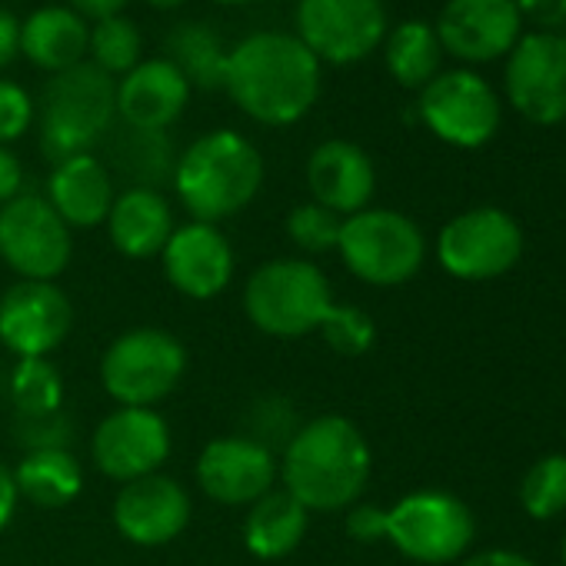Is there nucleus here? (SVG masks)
<instances>
[{
  "label": "nucleus",
  "instance_id": "nucleus-3",
  "mask_svg": "<svg viewBox=\"0 0 566 566\" xmlns=\"http://www.w3.org/2000/svg\"><path fill=\"white\" fill-rule=\"evenodd\" d=\"M174 190L190 220L217 223L237 217L263 187V157L237 130L197 137L174 167Z\"/></svg>",
  "mask_w": 566,
  "mask_h": 566
},
{
  "label": "nucleus",
  "instance_id": "nucleus-27",
  "mask_svg": "<svg viewBox=\"0 0 566 566\" xmlns=\"http://www.w3.org/2000/svg\"><path fill=\"white\" fill-rule=\"evenodd\" d=\"M384 61L390 77L407 91H423L437 74L443 61V48L437 41V31L423 21H403L384 38Z\"/></svg>",
  "mask_w": 566,
  "mask_h": 566
},
{
  "label": "nucleus",
  "instance_id": "nucleus-35",
  "mask_svg": "<svg viewBox=\"0 0 566 566\" xmlns=\"http://www.w3.org/2000/svg\"><path fill=\"white\" fill-rule=\"evenodd\" d=\"M301 420L291 407V400H283V397H260L250 413H247V430L243 437L263 443L270 453L283 450L291 443V437L297 433Z\"/></svg>",
  "mask_w": 566,
  "mask_h": 566
},
{
  "label": "nucleus",
  "instance_id": "nucleus-25",
  "mask_svg": "<svg viewBox=\"0 0 566 566\" xmlns=\"http://www.w3.org/2000/svg\"><path fill=\"white\" fill-rule=\"evenodd\" d=\"M311 526V513L301 500H294L283 486H273L256 503L247 506L243 516V546L256 559H283L291 556Z\"/></svg>",
  "mask_w": 566,
  "mask_h": 566
},
{
  "label": "nucleus",
  "instance_id": "nucleus-41",
  "mask_svg": "<svg viewBox=\"0 0 566 566\" xmlns=\"http://www.w3.org/2000/svg\"><path fill=\"white\" fill-rule=\"evenodd\" d=\"M18 54H21V21L8 8H0V71Z\"/></svg>",
  "mask_w": 566,
  "mask_h": 566
},
{
  "label": "nucleus",
  "instance_id": "nucleus-46",
  "mask_svg": "<svg viewBox=\"0 0 566 566\" xmlns=\"http://www.w3.org/2000/svg\"><path fill=\"white\" fill-rule=\"evenodd\" d=\"M213 4H223V8H240V4H253V0H213Z\"/></svg>",
  "mask_w": 566,
  "mask_h": 566
},
{
  "label": "nucleus",
  "instance_id": "nucleus-45",
  "mask_svg": "<svg viewBox=\"0 0 566 566\" xmlns=\"http://www.w3.org/2000/svg\"><path fill=\"white\" fill-rule=\"evenodd\" d=\"M147 4H150L154 11H177V8L187 4V0H147Z\"/></svg>",
  "mask_w": 566,
  "mask_h": 566
},
{
  "label": "nucleus",
  "instance_id": "nucleus-2",
  "mask_svg": "<svg viewBox=\"0 0 566 566\" xmlns=\"http://www.w3.org/2000/svg\"><path fill=\"white\" fill-rule=\"evenodd\" d=\"M370 470L374 457L364 430L340 413L301 423L276 463L283 490L301 500L307 513L350 510L367 490Z\"/></svg>",
  "mask_w": 566,
  "mask_h": 566
},
{
  "label": "nucleus",
  "instance_id": "nucleus-4",
  "mask_svg": "<svg viewBox=\"0 0 566 566\" xmlns=\"http://www.w3.org/2000/svg\"><path fill=\"white\" fill-rule=\"evenodd\" d=\"M334 311L327 273L304 256H276L260 263L243 287L247 321L276 340H297L321 331Z\"/></svg>",
  "mask_w": 566,
  "mask_h": 566
},
{
  "label": "nucleus",
  "instance_id": "nucleus-39",
  "mask_svg": "<svg viewBox=\"0 0 566 566\" xmlns=\"http://www.w3.org/2000/svg\"><path fill=\"white\" fill-rule=\"evenodd\" d=\"M523 21H533L539 31H556L566 24V0H513Z\"/></svg>",
  "mask_w": 566,
  "mask_h": 566
},
{
  "label": "nucleus",
  "instance_id": "nucleus-36",
  "mask_svg": "<svg viewBox=\"0 0 566 566\" xmlns=\"http://www.w3.org/2000/svg\"><path fill=\"white\" fill-rule=\"evenodd\" d=\"M14 440L31 450H71L74 440V423L64 410L44 413V417H21L14 413Z\"/></svg>",
  "mask_w": 566,
  "mask_h": 566
},
{
  "label": "nucleus",
  "instance_id": "nucleus-32",
  "mask_svg": "<svg viewBox=\"0 0 566 566\" xmlns=\"http://www.w3.org/2000/svg\"><path fill=\"white\" fill-rule=\"evenodd\" d=\"M520 503L533 520H553L566 510V453L539 457L523 483H520Z\"/></svg>",
  "mask_w": 566,
  "mask_h": 566
},
{
  "label": "nucleus",
  "instance_id": "nucleus-18",
  "mask_svg": "<svg viewBox=\"0 0 566 566\" xmlns=\"http://www.w3.org/2000/svg\"><path fill=\"white\" fill-rule=\"evenodd\" d=\"M197 483L220 506H250L276 486V453L243 433L217 437L197 457Z\"/></svg>",
  "mask_w": 566,
  "mask_h": 566
},
{
  "label": "nucleus",
  "instance_id": "nucleus-7",
  "mask_svg": "<svg viewBox=\"0 0 566 566\" xmlns=\"http://www.w3.org/2000/svg\"><path fill=\"white\" fill-rule=\"evenodd\" d=\"M187 374V347L160 327L124 331L101 357V384L117 407L164 403Z\"/></svg>",
  "mask_w": 566,
  "mask_h": 566
},
{
  "label": "nucleus",
  "instance_id": "nucleus-5",
  "mask_svg": "<svg viewBox=\"0 0 566 566\" xmlns=\"http://www.w3.org/2000/svg\"><path fill=\"white\" fill-rule=\"evenodd\" d=\"M117 117V84L91 61L51 74L41 97V150L51 164L94 147L111 134Z\"/></svg>",
  "mask_w": 566,
  "mask_h": 566
},
{
  "label": "nucleus",
  "instance_id": "nucleus-38",
  "mask_svg": "<svg viewBox=\"0 0 566 566\" xmlns=\"http://www.w3.org/2000/svg\"><path fill=\"white\" fill-rule=\"evenodd\" d=\"M347 536L357 543H380L387 539V510L377 503H354L347 510Z\"/></svg>",
  "mask_w": 566,
  "mask_h": 566
},
{
  "label": "nucleus",
  "instance_id": "nucleus-28",
  "mask_svg": "<svg viewBox=\"0 0 566 566\" xmlns=\"http://www.w3.org/2000/svg\"><path fill=\"white\" fill-rule=\"evenodd\" d=\"M167 61L187 77L190 87H223L227 48L207 24H180L167 34Z\"/></svg>",
  "mask_w": 566,
  "mask_h": 566
},
{
  "label": "nucleus",
  "instance_id": "nucleus-31",
  "mask_svg": "<svg viewBox=\"0 0 566 566\" xmlns=\"http://www.w3.org/2000/svg\"><path fill=\"white\" fill-rule=\"evenodd\" d=\"M91 64L101 67L104 74L111 77H124L130 74L137 64H140V54H144V38L137 31L134 21H127L124 14L117 18H107V21H97L91 28Z\"/></svg>",
  "mask_w": 566,
  "mask_h": 566
},
{
  "label": "nucleus",
  "instance_id": "nucleus-15",
  "mask_svg": "<svg viewBox=\"0 0 566 566\" xmlns=\"http://www.w3.org/2000/svg\"><path fill=\"white\" fill-rule=\"evenodd\" d=\"M74 327V307L57 283L18 280L0 297V344L18 360L51 357Z\"/></svg>",
  "mask_w": 566,
  "mask_h": 566
},
{
  "label": "nucleus",
  "instance_id": "nucleus-21",
  "mask_svg": "<svg viewBox=\"0 0 566 566\" xmlns=\"http://www.w3.org/2000/svg\"><path fill=\"white\" fill-rule=\"evenodd\" d=\"M190 101L187 77L167 61H140L117 84V117L134 130H167L180 120Z\"/></svg>",
  "mask_w": 566,
  "mask_h": 566
},
{
  "label": "nucleus",
  "instance_id": "nucleus-13",
  "mask_svg": "<svg viewBox=\"0 0 566 566\" xmlns=\"http://www.w3.org/2000/svg\"><path fill=\"white\" fill-rule=\"evenodd\" d=\"M503 87L520 117L536 127L566 120V38L559 31H533L506 54Z\"/></svg>",
  "mask_w": 566,
  "mask_h": 566
},
{
  "label": "nucleus",
  "instance_id": "nucleus-42",
  "mask_svg": "<svg viewBox=\"0 0 566 566\" xmlns=\"http://www.w3.org/2000/svg\"><path fill=\"white\" fill-rule=\"evenodd\" d=\"M18 503H21V496H18L14 473L4 463H0V536H4V530L11 526V520L18 513Z\"/></svg>",
  "mask_w": 566,
  "mask_h": 566
},
{
  "label": "nucleus",
  "instance_id": "nucleus-40",
  "mask_svg": "<svg viewBox=\"0 0 566 566\" xmlns=\"http://www.w3.org/2000/svg\"><path fill=\"white\" fill-rule=\"evenodd\" d=\"M24 193V167L11 147H0V207Z\"/></svg>",
  "mask_w": 566,
  "mask_h": 566
},
{
  "label": "nucleus",
  "instance_id": "nucleus-34",
  "mask_svg": "<svg viewBox=\"0 0 566 566\" xmlns=\"http://www.w3.org/2000/svg\"><path fill=\"white\" fill-rule=\"evenodd\" d=\"M324 337V344L340 354V357H364L374 340H377V324L367 311L360 307H344L334 304V311L327 314V321L317 331Z\"/></svg>",
  "mask_w": 566,
  "mask_h": 566
},
{
  "label": "nucleus",
  "instance_id": "nucleus-37",
  "mask_svg": "<svg viewBox=\"0 0 566 566\" xmlns=\"http://www.w3.org/2000/svg\"><path fill=\"white\" fill-rule=\"evenodd\" d=\"M34 124V101L31 94L18 84L0 77V147H11L21 140Z\"/></svg>",
  "mask_w": 566,
  "mask_h": 566
},
{
  "label": "nucleus",
  "instance_id": "nucleus-14",
  "mask_svg": "<svg viewBox=\"0 0 566 566\" xmlns=\"http://www.w3.org/2000/svg\"><path fill=\"white\" fill-rule=\"evenodd\" d=\"M170 447V423L154 407H117L91 437V457L97 470L117 483L160 473Z\"/></svg>",
  "mask_w": 566,
  "mask_h": 566
},
{
  "label": "nucleus",
  "instance_id": "nucleus-22",
  "mask_svg": "<svg viewBox=\"0 0 566 566\" xmlns=\"http://www.w3.org/2000/svg\"><path fill=\"white\" fill-rule=\"evenodd\" d=\"M44 197L71 230H94L107 223L117 190H114L111 167L101 157L77 154L54 164Z\"/></svg>",
  "mask_w": 566,
  "mask_h": 566
},
{
  "label": "nucleus",
  "instance_id": "nucleus-8",
  "mask_svg": "<svg viewBox=\"0 0 566 566\" xmlns=\"http://www.w3.org/2000/svg\"><path fill=\"white\" fill-rule=\"evenodd\" d=\"M473 533V513L453 493L417 490L387 510V539L413 563H453L470 549Z\"/></svg>",
  "mask_w": 566,
  "mask_h": 566
},
{
  "label": "nucleus",
  "instance_id": "nucleus-44",
  "mask_svg": "<svg viewBox=\"0 0 566 566\" xmlns=\"http://www.w3.org/2000/svg\"><path fill=\"white\" fill-rule=\"evenodd\" d=\"M460 566H533V563L523 553H513V549H486V553L470 556Z\"/></svg>",
  "mask_w": 566,
  "mask_h": 566
},
{
  "label": "nucleus",
  "instance_id": "nucleus-26",
  "mask_svg": "<svg viewBox=\"0 0 566 566\" xmlns=\"http://www.w3.org/2000/svg\"><path fill=\"white\" fill-rule=\"evenodd\" d=\"M11 473L18 496L38 510L71 506L84 493V467L71 450H31Z\"/></svg>",
  "mask_w": 566,
  "mask_h": 566
},
{
  "label": "nucleus",
  "instance_id": "nucleus-20",
  "mask_svg": "<svg viewBox=\"0 0 566 566\" xmlns=\"http://www.w3.org/2000/svg\"><path fill=\"white\" fill-rule=\"evenodd\" d=\"M307 187L314 203L337 217H354L370 207L377 190V167L370 154L350 140H324L307 160Z\"/></svg>",
  "mask_w": 566,
  "mask_h": 566
},
{
  "label": "nucleus",
  "instance_id": "nucleus-11",
  "mask_svg": "<svg viewBox=\"0 0 566 566\" xmlns=\"http://www.w3.org/2000/svg\"><path fill=\"white\" fill-rule=\"evenodd\" d=\"M297 41L321 64H357L387 38L384 0H297Z\"/></svg>",
  "mask_w": 566,
  "mask_h": 566
},
{
  "label": "nucleus",
  "instance_id": "nucleus-43",
  "mask_svg": "<svg viewBox=\"0 0 566 566\" xmlns=\"http://www.w3.org/2000/svg\"><path fill=\"white\" fill-rule=\"evenodd\" d=\"M130 0H71V11H77L84 21H107V18H117L124 14V8Z\"/></svg>",
  "mask_w": 566,
  "mask_h": 566
},
{
  "label": "nucleus",
  "instance_id": "nucleus-47",
  "mask_svg": "<svg viewBox=\"0 0 566 566\" xmlns=\"http://www.w3.org/2000/svg\"><path fill=\"white\" fill-rule=\"evenodd\" d=\"M563 566H566V539H563Z\"/></svg>",
  "mask_w": 566,
  "mask_h": 566
},
{
  "label": "nucleus",
  "instance_id": "nucleus-29",
  "mask_svg": "<svg viewBox=\"0 0 566 566\" xmlns=\"http://www.w3.org/2000/svg\"><path fill=\"white\" fill-rule=\"evenodd\" d=\"M114 167L130 180V187L160 190V184L174 180V167H177L167 130L124 127V134L114 140Z\"/></svg>",
  "mask_w": 566,
  "mask_h": 566
},
{
  "label": "nucleus",
  "instance_id": "nucleus-16",
  "mask_svg": "<svg viewBox=\"0 0 566 566\" xmlns=\"http://www.w3.org/2000/svg\"><path fill=\"white\" fill-rule=\"evenodd\" d=\"M433 31L443 54L463 64H490L516 48L523 18L513 0H447Z\"/></svg>",
  "mask_w": 566,
  "mask_h": 566
},
{
  "label": "nucleus",
  "instance_id": "nucleus-12",
  "mask_svg": "<svg viewBox=\"0 0 566 566\" xmlns=\"http://www.w3.org/2000/svg\"><path fill=\"white\" fill-rule=\"evenodd\" d=\"M523 256V230L500 207L457 213L437 237V260L457 280H493Z\"/></svg>",
  "mask_w": 566,
  "mask_h": 566
},
{
  "label": "nucleus",
  "instance_id": "nucleus-17",
  "mask_svg": "<svg viewBox=\"0 0 566 566\" xmlns=\"http://www.w3.org/2000/svg\"><path fill=\"white\" fill-rule=\"evenodd\" d=\"M160 263L170 287L190 301H213L230 287L237 270V256L227 233L217 223H200V220H187L184 227H174L160 253Z\"/></svg>",
  "mask_w": 566,
  "mask_h": 566
},
{
  "label": "nucleus",
  "instance_id": "nucleus-30",
  "mask_svg": "<svg viewBox=\"0 0 566 566\" xmlns=\"http://www.w3.org/2000/svg\"><path fill=\"white\" fill-rule=\"evenodd\" d=\"M8 397L21 417H44L64 410V377L51 357L18 360L8 380Z\"/></svg>",
  "mask_w": 566,
  "mask_h": 566
},
{
  "label": "nucleus",
  "instance_id": "nucleus-6",
  "mask_svg": "<svg viewBox=\"0 0 566 566\" xmlns=\"http://www.w3.org/2000/svg\"><path fill=\"white\" fill-rule=\"evenodd\" d=\"M337 253L344 266L370 287H400L420 273L427 240L407 213L367 207L354 217H344Z\"/></svg>",
  "mask_w": 566,
  "mask_h": 566
},
{
  "label": "nucleus",
  "instance_id": "nucleus-10",
  "mask_svg": "<svg viewBox=\"0 0 566 566\" xmlns=\"http://www.w3.org/2000/svg\"><path fill=\"white\" fill-rule=\"evenodd\" d=\"M74 256L71 227L44 193H18L0 207V260L21 280L54 283Z\"/></svg>",
  "mask_w": 566,
  "mask_h": 566
},
{
  "label": "nucleus",
  "instance_id": "nucleus-9",
  "mask_svg": "<svg viewBox=\"0 0 566 566\" xmlns=\"http://www.w3.org/2000/svg\"><path fill=\"white\" fill-rule=\"evenodd\" d=\"M427 130L460 150L490 144L500 130V97L476 71H440L417 101Z\"/></svg>",
  "mask_w": 566,
  "mask_h": 566
},
{
  "label": "nucleus",
  "instance_id": "nucleus-33",
  "mask_svg": "<svg viewBox=\"0 0 566 566\" xmlns=\"http://www.w3.org/2000/svg\"><path fill=\"white\" fill-rule=\"evenodd\" d=\"M340 227H344V217H337L334 210L321 207V203H297L291 213H287V240L317 256V253H337V243H340Z\"/></svg>",
  "mask_w": 566,
  "mask_h": 566
},
{
  "label": "nucleus",
  "instance_id": "nucleus-1",
  "mask_svg": "<svg viewBox=\"0 0 566 566\" xmlns=\"http://www.w3.org/2000/svg\"><path fill=\"white\" fill-rule=\"evenodd\" d=\"M321 61L297 34L256 31L227 51L223 91L263 127H291L304 120L321 97Z\"/></svg>",
  "mask_w": 566,
  "mask_h": 566
},
{
  "label": "nucleus",
  "instance_id": "nucleus-23",
  "mask_svg": "<svg viewBox=\"0 0 566 566\" xmlns=\"http://www.w3.org/2000/svg\"><path fill=\"white\" fill-rule=\"evenodd\" d=\"M104 227L117 253L130 260H150L164 253L177 223H174L170 200L160 190L127 187L124 193L114 197Z\"/></svg>",
  "mask_w": 566,
  "mask_h": 566
},
{
  "label": "nucleus",
  "instance_id": "nucleus-24",
  "mask_svg": "<svg viewBox=\"0 0 566 566\" xmlns=\"http://www.w3.org/2000/svg\"><path fill=\"white\" fill-rule=\"evenodd\" d=\"M87 48L91 24L71 8L48 4L21 24V54L48 74H61L84 64Z\"/></svg>",
  "mask_w": 566,
  "mask_h": 566
},
{
  "label": "nucleus",
  "instance_id": "nucleus-19",
  "mask_svg": "<svg viewBox=\"0 0 566 566\" xmlns=\"http://www.w3.org/2000/svg\"><path fill=\"white\" fill-rule=\"evenodd\" d=\"M193 516L190 493L167 473H150L120 486L114 500V526L134 546L174 543Z\"/></svg>",
  "mask_w": 566,
  "mask_h": 566
}]
</instances>
